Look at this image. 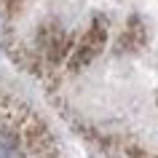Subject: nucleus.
<instances>
[{
	"label": "nucleus",
	"mask_w": 158,
	"mask_h": 158,
	"mask_svg": "<svg viewBox=\"0 0 158 158\" xmlns=\"http://www.w3.org/2000/svg\"><path fill=\"white\" fill-rule=\"evenodd\" d=\"M0 158H24L22 134H16L8 123H0Z\"/></svg>",
	"instance_id": "f257e3e1"
}]
</instances>
